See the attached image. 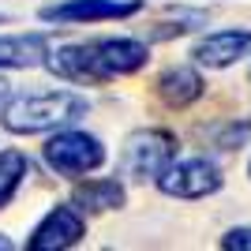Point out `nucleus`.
I'll use <instances>...</instances> for the list:
<instances>
[{"instance_id":"nucleus-1","label":"nucleus","mask_w":251,"mask_h":251,"mask_svg":"<svg viewBox=\"0 0 251 251\" xmlns=\"http://www.w3.org/2000/svg\"><path fill=\"white\" fill-rule=\"evenodd\" d=\"M150 64V38L135 34H109V38H90V42H72L49 52V68L56 79L75 86H98L109 79L135 75Z\"/></svg>"},{"instance_id":"nucleus-2","label":"nucleus","mask_w":251,"mask_h":251,"mask_svg":"<svg viewBox=\"0 0 251 251\" xmlns=\"http://www.w3.org/2000/svg\"><path fill=\"white\" fill-rule=\"evenodd\" d=\"M90 113V98L68 86L52 90H19L0 105V127L8 135H52L60 127L79 124Z\"/></svg>"},{"instance_id":"nucleus-3","label":"nucleus","mask_w":251,"mask_h":251,"mask_svg":"<svg viewBox=\"0 0 251 251\" xmlns=\"http://www.w3.org/2000/svg\"><path fill=\"white\" fill-rule=\"evenodd\" d=\"M176 135L169 127H135L120 147V176L135 184H157V176L176 161Z\"/></svg>"},{"instance_id":"nucleus-4","label":"nucleus","mask_w":251,"mask_h":251,"mask_svg":"<svg viewBox=\"0 0 251 251\" xmlns=\"http://www.w3.org/2000/svg\"><path fill=\"white\" fill-rule=\"evenodd\" d=\"M42 157L56 176L83 180V176H90V173H98V169L105 165L109 150H105V143L98 135H90V131L72 124V127H60V131H52V135L45 139Z\"/></svg>"},{"instance_id":"nucleus-5","label":"nucleus","mask_w":251,"mask_h":251,"mask_svg":"<svg viewBox=\"0 0 251 251\" xmlns=\"http://www.w3.org/2000/svg\"><path fill=\"white\" fill-rule=\"evenodd\" d=\"M161 195L169 199H184V202H199V199H210L225 188V176L214 157H202V154H191V157H180L157 176L154 184Z\"/></svg>"},{"instance_id":"nucleus-6","label":"nucleus","mask_w":251,"mask_h":251,"mask_svg":"<svg viewBox=\"0 0 251 251\" xmlns=\"http://www.w3.org/2000/svg\"><path fill=\"white\" fill-rule=\"evenodd\" d=\"M143 8L147 0H56L38 8V19L49 26H94V23L135 19Z\"/></svg>"},{"instance_id":"nucleus-7","label":"nucleus","mask_w":251,"mask_h":251,"mask_svg":"<svg viewBox=\"0 0 251 251\" xmlns=\"http://www.w3.org/2000/svg\"><path fill=\"white\" fill-rule=\"evenodd\" d=\"M83 236H86V214L75 202H56L30 229L26 251H68L75 244H83Z\"/></svg>"},{"instance_id":"nucleus-8","label":"nucleus","mask_w":251,"mask_h":251,"mask_svg":"<svg viewBox=\"0 0 251 251\" xmlns=\"http://www.w3.org/2000/svg\"><path fill=\"white\" fill-rule=\"evenodd\" d=\"M244 56H251V30H244V26L210 30L191 45V60L206 72H225L232 64H240Z\"/></svg>"},{"instance_id":"nucleus-9","label":"nucleus","mask_w":251,"mask_h":251,"mask_svg":"<svg viewBox=\"0 0 251 251\" xmlns=\"http://www.w3.org/2000/svg\"><path fill=\"white\" fill-rule=\"evenodd\" d=\"M154 94L169 105V109H188L206 94V79H202L199 64H169L165 72L154 79Z\"/></svg>"},{"instance_id":"nucleus-10","label":"nucleus","mask_w":251,"mask_h":251,"mask_svg":"<svg viewBox=\"0 0 251 251\" xmlns=\"http://www.w3.org/2000/svg\"><path fill=\"white\" fill-rule=\"evenodd\" d=\"M52 52L49 34H0V72H26V68H45Z\"/></svg>"},{"instance_id":"nucleus-11","label":"nucleus","mask_w":251,"mask_h":251,"mask_svg":"<svg viewBox=\"0 0 251 251\" xmlns=\"http://www.w3.org/2000/svg\"><path fill=\"white\" fill-rule=\"evenodd\" d=\"M72 202L83 210L86 218L90 214H113V210L127 206V188L120 176H94V180H79L72 191Z\"/></svg>"},{"instance_id":"nucleus-12","label":"nucleus","mask_w":251,"mask_h":251,"mask_svg":"<svg viewBox=\"0 0 251 251\" xmlns=\"http://www.w3.org/2000/svg\"><path fill=\"white\" fill-rule=\"evenodd\" d=\"M199 26H206V11L202 8H184V4H173V8L161 11V19L154 23L147 30L150 42H169V38H184V34L199 30Z\"/></svg>"},{"instance_id":"nucleus-13","label":"nucleus","mask_w":251,"mask_h":251,"mask_svg":"<svg viewBox=\"0 0 251 251\" xmlns=\"http://www.w3.org/2000/svg\"><path fill=\"white\" fill-rule=\"evenodd\" d=\"M30 176V157L19 147H4L0 150V210H8L11 199L19 195V188Z\"/></svg>"},{"instance_id":"nucleus-14","label":"nucleus","mask_w":251,"mask_h":251,"mask_svg":"<svg viewBox=\"0 0 251 251\" xmlns=\"http://www.w3.org/2000/svg\"><path fill=\"white\" fill-rule=\"evenodd\" d=\"M218 248L225 251H251V225H232L218 236Z\"/></svg>"},{"instance_id":"nucleus-15","label":"nucleus","mask_w":251,"mask_h":251,"mask_svg":"<svg viewBox=\"0 0 251 251\" xmlns=\"http://www.w3.org/2000/svg\"><path fill=\"white\" fill-rule=\"evenodd\" d=\"M0 251H15V240H11L8 232H0Z\"/></svg>"},{"instance_id":"nucleus-16","label":"nucleus","mask_w":251,"mask_h":251,"mask_svg":"<svg viewBox=\"0 0 251 251\" xmlns=\"http://www.w3.org/2000/svg\"><path fill=\"white\" fill-rule=\"evenodd\" d=\"M11 94V90H8V86H0V105H4V98H8Z\"/></svg>"},{"instance_id":"nucleus-17","label":"nucleus","mask_w":251,"mask_h":251,"mask_svg":"<svg viewBox=\"0 0 251 251\" xmlns=\"http://www.w3.org/2000/svg\"><path fill=\"white\" fill-rule=\"evenodd\" d=\"M248 176H251V161H248Z\"/></svg>"},{"instance_id":"nucleus-18","label":"nucleus","mask_w":251,"mask_h":251,"mask_svg":"<svg viewBox=\"0 0 251 251\" xmlns=\"http://www.w3.org/2000/svg\"><path fill=\"white\" fill-rule=\"evenodd\" d=\"M0 86H8V83H4V79H0Z\"/></svg>"}]
</instances>
